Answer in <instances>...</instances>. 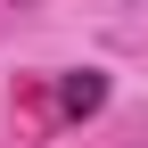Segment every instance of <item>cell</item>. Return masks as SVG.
<instances>
[{
	"mask_svg": "<svg viewBox=\"0 0 148 148\" xmlns=\"http://www.w3.org/2000/svg\"><path fill=\"white\" fill-rule=\"evenodd\" d=\"M58 107H66V115H99V107H107V74H99V66H82V74H66V90H58Z\"/></svg>",
	"mask_w": 148,
	"mask_h": 148,
	"instance_id": "cell-1",
	"label": "cell"
}]
</instances>
